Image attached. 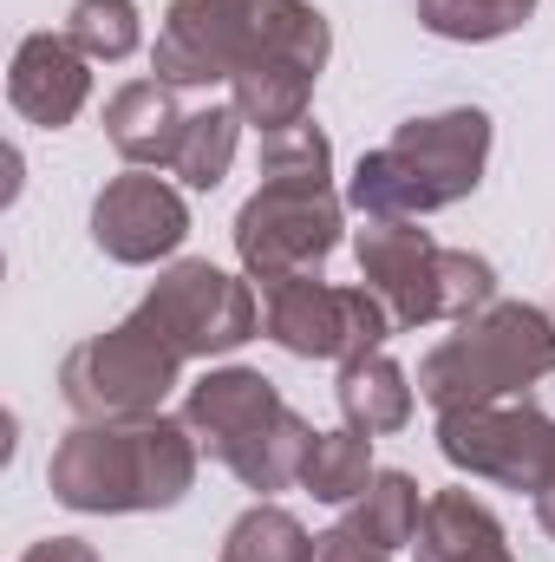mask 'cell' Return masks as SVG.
<instances>
[{"label": "cell", "instance_id": "cell-25", "mask_svg": "<svg viewBox=\"0 0 555 562\" xmlns=\"http://www.w3.org/2000/svg\"><path fill=\"white\" fill-rule=\"evenodd\" d=\"M20 562H99V557H92V543H79V537H46V543H33Z\"/></svg>", "mask_w": 555, "mask_h": 562}, {"label": "cell", "instance_id": "cell-9", "mask_svg": "<svg viewBox=\"0 0 555 562\" xmlns=\"http://www.w3.org/2000/svg\"><path fill=\"white\" fill-rule=\"evenodd\" d=\"M262 327L275 347L301 353V360H340L347 367V360L380 353V340L393 334V314L366 281L333 288L320 276H294L262 288Z\"/></svg>", "mask_w": 555, "mask_h": 562}, {"label": "cell", "instance_id": "cell-7", "mask_svg": "<svg viewBox=\"0 0 555 562\" xmlns=\"http://www.w3.org/2000/svg\"><path fill=\"white\" fill-rule=\"evenodd\" d=\"M177 373H183V353L144 314H132L112 334H92L66 353L59 393L79 419H144V413L163 406Z\"/></svg>", "mask_w": 555, "mask_h": 562}, {"label": "cell", "instance_id": "cell-1", "mask_svg": "<svg viewBox=\"0 0 555 562\" xmlns=\"http://www.w3.org/2000/svg\"><path fill=\"white\" fill-rule=\"evenodd\" d=\"M196 431L183 419L144 413V419H79L53 464L46 484L66 510L105 517V510H170L196 484Z\"/></svg>", "mask_w": 555, "mask_h": 562}, {"label": "cell", "instance_id": "cell-6", "mask_svg": "<svg viewBox=\"0 0 555 562\" xmlns=\"http://www.w3.org/2000/svg\"><path fill=\"white\" fill-rule=\"evenodd\" d=\"M360 281L386 301L393 327H431V321H471L497 301V269L471 249L431 243L418 223H366L353 236Z\"/></svg>", "mask_w": 555, "mask_h": 562}, {"label": "cell", "instance_id": "cell-23", "mask_svg": "<svg viewBox=\"0 0 555 562\" xmlns=\"http://www.w3.org/2000/svg\"><path fill=\"white\" fill-rule=\"evenodd\" d=\"M66 40L86 53V59H132L144 40L138 7L132 0H79L72 20H66Z\"/></svg>", "mask_w": 555, "mask_h": 562}, {"label": "cell", "instance_id": "cell-26", "mask_svg": "<svg viewBox=\"0 0 555 562\" xmlns=\"http://www.w3.org/2000/svg\"><path fill=\"white\" fill-rule=\"evenodd\" d=\"M536 524H543V530L555 537V471H550V484L536 491Z\"/></svg>", "mask_w": 555, "mask_h": 562}, {"label": "cell", "instance_id": "cell-5", "mask_svg": "<svg viewBox=\"0 0 555 562\" xmlns=\"http://www.w3.org/2000/svg\"><path fill=\"white\" fill-rule=\"evenodd\" d=\"M183 425L196 431V445L229 464L249 491H281L301 477V458L314 445V425L301 419L275 393V380H262L256 367H223L203 373L183 393Z\"/></svg>", "mask_w": 555, "mask_h": 562}, {"label": "cell", "instance_id": "cell-11", "mask_svg": "<svg viewBox=\"0 0 555 562\" xmlns=\"http://www.w3.org/2000/svg\"><path fill=\"white\" fill-rule=\"evenodd\" d=\"M138 314L183 353V360L236 353L242 340L262 334V307H256L249 281L223 276V269H209V262H177V269H163L157 288L144 294Z\"/></svg>", "mask_w": 555, "mask_h": 562}, {"label": "cell", "instance_id": "cell-18", "mask_svg": "<svg viewBox=\"0 0 555 562\" xmlns=\"http://www.w3.org/2000/svg\"><path fill=\"white\" fill-rule=\"evenodd\" d=\"M418 517H424V497H418V484L406 471H373V484L347 504V530L360 537V543H373V550H406L418 537Z\"/></svg>", "mask_w": 555, "mask_h": 562}, {"label": "cell", "instance_id": "cell-8", "mask_svg": "<svg viewBox=\"0 0 555 562\" xmlns=\"http://www.w3.org/2000/svg\"><path fill=\"white\" fill-rule=\"evenodd\" d=\"M327 53H333L327 13H314L307 0H262V40H256L249 66L229 79L242 125H256L262 138L301 125Z\"/></svg>", "mask_w": 555, "mask_h": 562}, {"label": "cell", "instance_id": "cell-20", "mask_svg": "<svg viewBox=\"0 0 555 562\" xmlns=\"http://www.w3.org/2000/svg\"><path fill=\"white\" fill-rule=\"evenodd\" d=\"M236 132H242V112H236V105H203V112H190L183 150H177L170 177H183L190 190H216V183L229 177V164H236Z\"/></svg>", "mask_w": 555, "mask_h": 562}, {"label": "cell", "instance_id": "cell-17", "mask_svg": "<svg viewBox=\"0 0 555 562\" xmlns=\"http://www.w3.org/2000/svg\"><path fill=\"white\" fill-rule=\"evenodd\" d=\"M333 393H340L347 425L366 431V438H380V431H406V425H412V380H406V367H393L386 353L347 360Z\"/></svg>", "mask_w": 555, "mask_h": 562}, {"label": "cell", "instance_id": "cell-3", "mask_svg": "<svg viewBox=\"0 0 555 562\" xmlns=\"http://www.w3.org/2000/svg\"><path fill=\"white\" fill-rule=\"evenodd\" d=\"M484 164H490V112L457 105L438 119H412L380 150H366L347 183V203L366 223H412L464 203L484 183Z\"/></svg>", "mask_w": 555, "mask_h": 562}, {"label": "cell", "instance_id": "cell-2", "mask_svg": "<svg viewBox=\"0 0 555 562\" xmlns=\"http://www.w3.org/2000/svg\"><path fill=\"white\" fill-rule=\"evenodd\" d=\"M340 243V196H333V144L307 119L262 138V190L236 216V256L262 281L320 276Z\"/></svg>", "mask_w": 555, "mask_h": 562}, {"label": "cell", "instance_id": "cell-12", "mask_svg": "<svg viewBox=\"0 0 555 562\" xmlns=\"http://www.w3.org/2000/svg\"><path fill=\"white\" fill-rule=\"evenodd\" d=\"M256 40H262V0H170L150 59L163 86H216L249 66Z\"/></svg>", "mask_w": 555, "mask_h": 562}, {"label": "cell", "instance_id": "cell-22", "mask_svg": "<svg viewBox=\"0 0 555 562\" xmlns=\"http://www.w3.org/2000/svg\"><path fill=\"white\" fill-rule=\"evenodd\" d=\"M536 13V0H418V20L438 40H503Z\"/></svg>", "mask_w": 555, "mask_h": 562}, {"label": "cell", "instance_id": "cell-24", "mask_svg": "<svg viewBox=\"0 0 555 562\" xmlns=\"http://www.w3.org/2000/svg\"><path fill=\"white\" fill-rule=\"evenodd\" d=\"M314 562H393V557H386V550H373V543H360V537L340 524V530L314 537Z\"/></svg>", "mask_w": 555, "mask_h": 562}, {"label": "cell", "instance_id": "cell-13", "mask_svg": "<svg viewBox=\"0 0 555 562\" xmlns=\"http://www.w3.org/2000/svg\"><path fill=\"white\" fill-rule=\"evenodd\" d=\"M183 236H190V210H183V196H177L163 177H150V170L112 177V183L99 190V203H92V243H99L112 262H157V256H170Z\"/></svg>", "mask_w": 555, "mask_h": 562}, {"label": "cell", "instance_id": "cell-19", "mask_svg": "<svg viewBox=\"0 0 555 562\" xmlns=\"http://www.w3.org/2000/svg\"><path fill=\"white\" fill-rule=\"evenodd\" d=\"M301 484L320 497V504H353L366 484H373V438L366 431H314L307 458H301Z\"/></svg>", "mask_w": 555, "mask_h": 562}, {"label": "cell", "instance_id": "cell-16", "mask_svg": "<svg viewBox=\"0 0 555 562\" xmlns=\"http://www.w3.org/2000/svg\"><path fill=\"white\" fill-rule=\"evenodd\" d=\"M412 550H418V562H517L510 543H503V524H497L471 491H438V497H424Z\"/></svg>", "mask_w": 555, "mask_h": 562}, {"label": "cell", "instance_id": "cell-14", "mask_svg": "<svg viewBox=\"0 0 555 562\" xmlns=\"http://www.w3.org/2000/svg\"><path fill=\"white\" fill-rule=\"evenodd\" d=\"M92 59L66 40V33H26L20 53H13V72H7V99L26 125L39 132H59L86 112L92 99Z\"/></svg>", "mask_w": 555, "mask_h": 562}, {"label": "cell", "instance_id": "cell-4", "mask_svg": "<svg viewBox=\"0 0 555 562\" xmlns=\"http://www.w3.org/2000/svg\"><path fill=\"white\" fill-rule=\"evenodd\" d=\"M555 373V321L530 301H490L484 314L457 321L451 340H438L418 367V393L438 413L523 400L536 380Z\"/></svg>", "mask_w": 555, "mask_h": 562}, {"label": "cell", "instance_id": "cell-21", "mask_svg": "<svg viewBox=\"0 0 555 562\" xmlns=\"http://www.w3.org/2000/svg\"><path fill=\"white\" fill-rule=\"evenodd\" d=\"M223 562H314V537L281 504H256V510H242L229 524Z\"/></svg>", "mask_w": 555, "mask_h": 562}, {"label": "cell", "instance_id": "cell-10", "mask_svg": "<svg viewBox=\"0 0 555 562\" xmlns=\"http://www.w3.org/2000/svg\"><path fill=\"white\" fill-rule=\"evenodd\" d=\"M438 451L457 471L490 477L503 491H543L555 471V419L536 400H490V406L438 413Z\"/></svg>", "mask_w": 555, "mask_h": 562}, {"label": "cell", "instance_id": "cell-15", "mask_svg": "<svg viewBox=\"0 0 555 562\" xmlns=\"http://www.w3.org/2000/svg\"><path fill=\"white\" fill-rule=\"evenodd\" d=\"M183 125H190V112L177 105V86H163V79H132L105 105V138L118 144L125 164L170 170L177 150H183Z\"/></svg>", "mask_w": 555, "mask_h": 562}]
</instances>
